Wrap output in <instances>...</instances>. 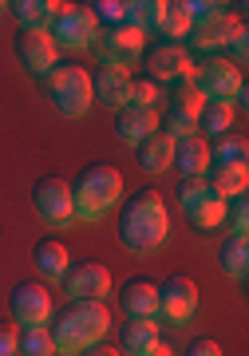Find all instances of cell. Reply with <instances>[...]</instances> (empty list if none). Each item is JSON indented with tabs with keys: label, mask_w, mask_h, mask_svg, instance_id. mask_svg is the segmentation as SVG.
Wrapping results in <instances>:
<instances>
[{
	"label": "cell",
	"mask_w": 249,
	"mask_h": 356,
	"mask_svg": "<svg viewBox=\"0 0 249 356\" xmlns=\"http://www.w3.org/2000/svg\"><path fill=\"white\" fill-rule=\"evenodd\" d=\"M166 238H170V210L162 202V194L159 191L131 194L123 206V218H119V242H123V250H131L138 257H150L166 245Z\"/></svg>",
	"instance_id": "obj_1"
},
{
	"label": "cell",
	"mask_w": 249,
	"mask_h": 356,
	"mask_svg": "<svg viewBox=\"0 0 249 356\" xmlns=\"http://www.w3.org/2000/svg\"><path fill=\"white\" fill-rule=\"evenodd\" d=\"M123 198V175L107 163L88 166L72 182V202H75V222H99L119 206Z\"/></svg>",
	"instance_id": "obj_2"
},
{
	"label": "cell",
	"mask_w": 249,
	"mask_h": 356,
	"mask_svg": "<svg viewBox=\"0 0 249 356\" xmlns=\"http://www.w3.org/2000/svg\"><path fill=\"white\" fill-rule=\"evenodd\" d=\"M91 79L95 76L79 64H60L48 76V95L63 119H83L91 111V103H95V83Z\"/></svg>",
	"instance_id": "obj_3"
},
{
	"label": "cell",
	"mask_w": 249,
	"mask_h": 356,
	"mask_svg": "<svg viewBox=\"0 0 249 356\" xmlns=\"http://www.w3.org/2000/svg\"><path fill=\"white\" fill-rule=\"evenodd\" d=\"M95 60L99 67H115V72H127L131 64H138L143 56H147V36L135 32V28L127 24H111V28H99V36H95Z\"/></svg>",
	"instance_id": "obj_4"
},
{
	"label": "cell",
	"mask_w": 249,
	"mask_h": 356,
	"mask_svg": "<svg viewBox=\"0 0 249 356\" xmlns=\"http://www.w3.org/2000/svg\"><path fill=\"white\" fill-rule=\"evenodd\" d=\"M48 36L60 51H88V48H95L99 24H95V16H91L88 4H60Z\"/></svg>",
	"instance_id": "obj_5"
},
{
	"label": "cell",
	"mask_w": 249,
	"mask_h": 356,
	"mask_svg": "<svg viewBox=\"0 0 249 356\" xmlns=\"http://www.w3.org/2000/svg\"><path fill=\"white\" fill-rule=\"evenodd\" d=\"M32 206L36 218L51 229H72L75 226V202H72V182L63 178H40L32 186Z\"/></svg>",
	"instance_id": "obj_6"
},
{
	"label": "cell",
	"mask_w": 249,
	"mask_h": 356,
	"mask_svg": "<svg viewBox=\"0 0 249 356\" xmlns=\"http://www.w3.org/2000/svg\"><path fill=\"white\" fill-rule=\"evenodd\" d=\"M194 88H198L202 103H230L234 107L246 79H241V67H234L225 56H214L202 67H194Z\"/></svg>",
	"instance_id": "obj_7"
},
{
	"label": "cell",
	"mask_w": 249,
	"mask_h": 356,
	"mask_svg": "<svg viewBox=\"0 0 249 356\" xmlns=\"http://www.w3.org/2000/svg\"><path fill=\"white\" fill-rule=\"evenodd\" d=\"M178 206H182V214H186L194 226L214 229V226L225 222V206L230 202L202 178V182H182V186H178Z\"/></svg>",
	"instance_id": "obj_8"
},
{
	"label": "cell",
	"mask_w": 249,
	"mask_h": 356,
	"mask_svg": "<svg viewBox=\"0 0 249 356\" xmlns=\"http://www.w3.org/2000/svg\"><path fill=\"white\" fill-rule=\"evenodd\" d=\"M194 313H198V285L190 277H166L162 281L159 285V317L166 321V325L182 329V325L194 321Z\"/></svg>",
	"instance_id": "obj_9"
},
{
	"label": "cell",
	"mask_w": 249,
	"mask_h": 356,
	"mask_svg": "<svg viewBox=\"0 0 249 356\" xmlns=\"http://www.w3.org/2000/svg\"><path fill=\"white\" fill-rule=\"evenodd\" d=\"M13 325L16 329H48L51 321V293L36 281H20L13 289Z\"/></svg>",
	"instance_id": "obj_10"
},
{
	"label": "cell",
	"mask_w": 249,
	"mask_h": 356,
	"mask_svg": "<svg viewBox=\"0 0 249 356\" xmlns=\"http://www.w3.org/2000/svg\"><path fill=\"white\" fill-rule=\"evenodd\" d=\"M147 79H154L159 88H175L178 79H186L194 72L186 44H159L154 51H147Z\"/></svg>",
	"instance_id": "obj_11"
},
{
	"label": "cell",
	"mask_w": 249,
	"mask_h": 356,
	"mask_svg": "<svg viewBox=\"0 0 249 356\" xmlns=\"http://www.w3.org/2000/svg\"><path fill=\"white\" fill-rule=\"evenodd\" d=\"M63 285H67V301H103L111 293V269L99 261H75Z\"/></svg>",
	"instance_id": "obj_12"
},
{
	"label": "cell",
	"mask_w": 249,
	"mask_h": 356,
	"mask_svg": "<svg viewBox=\"0 0 249 356\" xmlns=\"http://www.w3.org/2000/svg\"><path fill=\"white\" fill-rule=\"evenodd\" d=\"M16 56H20V64H24L28 76H36V79H48L60 67V48L51 44L48 32H20Z\"/></svg>",
	"instance_id": "obj_13"
},
{
	"label": "cell",
	"mask_w": 249,
	"mask_h": 356,
	"mask_svg": "<svg viewBox=\"0 0 249 356\" xmlns=\"http://www.w3.org/2000/svg\"><path fill=\"white\" fill-rule=\"evenodd\" d=\"M63 317L72 321V329L79 332L83 348L103 344V337L111 332V313H107L103 301H72V305L63 309Z\"/></svg>",
	"instance_id": "obj_14"
},
{
	"label": "cell",
	"mask_w": 249,
	"mask_h": 356,
	"mask_svg": "<svg viewBox=\"0 0 249 356\" xmlns=\"http://www.w3.org/2000/svg\"><path fill=\"white\" fill-rule=\"evenodd\" d=\"M237 28H241V16H237V13H225V16H218V20H210V24L190 28L186 44H190L194 51H218V48H225V44H230V36H234ZM190 48H186V51H190Z\"/></svg>",
	"instance_id": "obj_15"
},
{
	"label": "cell",
	"mask_w": 249,
	"mask_h": 356,
	"mask_svg": "<svg viewBox=\"0 0 249 356\" xmlns=\"http://www.w3.org/2000/svg\"><path fill=\"white\" fill-rule=\"evenodd\" d=\"M91 83H95V99H99L103 107H111L115 115L123 111V107H131V88H135L131 72L99 67V79H91Z\"/></svg>",
	"instance_id": "obj_16"
},
{
	"label": "cell",
	"mask_w": 249,
	"mask_h": 356,
	"mask_svg": "<svg viewBox=\"0 0 249 356\" xmlns=\"http://www.w3.org/2000/svg\"><path fill=\"white\" fill-rule=\"evenodd\" d=\"M175 166L182 170L186 182H202V178L210 175V143L198 139V135H190L175 147Z\"/></svg>",
	"instance_id": "obj_17"
},
{
	"label": "cell",
	"mask_w": 249,
	"mask_h": 356,
	"mask_svg": "<svg viewBox=\"0 0 249 356\" xmlns=\"http://www.w3.org/2000/svg\"><path fill=\"white\" fill-rule=\"evenodd\" d=\"M119 301H123L127 321H159V285L150 281H127Z\"/></svg>",
	"instance_id": "obj_18"
},
{
	"label": "cell",
	"mask_w": 249,
	"mask_h": 356,
	"mask_svg": "<svg viewBox=\"0 0 249 356\" xmlns=\"http://www.w3.org/2000/svg\"><path fill=\"white\" fill-rule=\"evenodd\" d=\"M115 131L127 147H143V143L159 131V111H143V107H123L115 119Z\"/></svg>",
	"instance_id": "obj_19"
},
{
	"label": "cell",
	"mask_w": 249,
	"mask_h": 356,
	"mask_svg": "<svg viewBox=\"0 0 249 356\" xmlns=\"http://www.w3.org/2000/svg\"><path fill=\"white\" fill-rule=\"evenodd\" d=\"M8 13L20 24V32H48L60 13V0H13Z\"/></svg>",
	"instance_id": "obj_20"
},
{
	"label": "cell",
	"mask_w": 249,
	"mask_h": 356,
	"mask_svg": "<svg viewBox=\"0 0 249 356\" xmlns=\"http://www.w3.org/2000/svg\"><path fill=\"white\" fill-rule=\"evenodd\" d=\"M198 111H202V107H194V103L170 99V107H166L162 119H159V131H162V135H170L175 143L190 139V135H198Z\"/></svg>",
	"instance_id": "obj_21"
},
{
	"label": "cell",
	"mask_w": 249,
	"mask_h": 356,
	"mask_svg": "<svg viewBox=\"0 0 249 356\" xmlns=\"http://www.w3.org/2000/svg\"><path fill=\"white\" fill-rule=\"evenodd\" d=\"M32 261H36V273L44 281H63V277H67V269H72V254H67V245L56 242V238L40 242L36 254H32Z\"/></svg>",
	"instance_id": "obj_22"
},
{
	"label": "cell",
	"mask_w": 249,
	"mask_h": 356,
	"mask_svg": "<svg viewBox=\"0 0 249 356\" xmlns=\"http://www.w3.org/2000/svg\"><path fill=\"white\" fill-rule=\"evenodd\" d=\"M175 147H178V143L170 139V135L154 131V135L138 147V163H143V170H147V175H162V170H170V166H175Z\"/></svg>",
	"instance_id": "obj_23"
},
{
	"label": "cell",
	"mask_w": 249,
	"mask_h": 356,
	"mask_svg": "<svg viewBox=\"0 0 249 356\" xmlns=\"http://www.w3.org/2000/svg\"><path fill=\"white\" fill-rule=\"evenodd\" d=\"M159 325L154 321H127L123 325V353L127 356H154L159 353Z\"/></svg>",
	"instance_id": "obj_24"
},
{
	"label": "cell",
	"mask_w": 249,
	"mask_h": 356,
	"mask_svg": "<svg viewBox=\"0 0 249 356\" xmlns=\"http://www.w3.org/2000/svg\"><path fill=\"white\" fill-rule=\"evenodd\" d=\"M206 182L222 194L225 202H230V198H246V191H249V166H210V178H206Z\"/></svg>",
	"instance_id": "obj_25"
},
{
	"label": "cell",
	"mask_w": 249,
	"mask_h": 356,
	"mask_svg": "<svg viewBox=\"0 0 249 356\" xmlns=\"http://www.w3.org/2000/svg\"><path fill=\"white\" fill-rule=\"evenodd\" d=\"M159 32L166 36V44H182V40L190 36V13H186V0H162Z\"/></svg>",
	"instance_id": "obj_26"
},
{
	"label": "cell",
	"mask_w": 249,
	"mask_h": 356,
	"mask_svg": "<svg viewBox=\"0 0 249 356\" xmlns=\"http://www.w3.org/2000/svg\"><path fill=\"white\" fill-rule=\"evenodd\" d=\"M234 127V107L230 103H202L198 111V139H222Z\"/></svg>",
	"instance_id": "obj_27"
},
{
	"label": "cell",
	"mask_w": 249,
	"mask_h": 356,
	"mask_svg": "<svg viewBox=\"0 0 249 356\" xmlns=\"http://www.w3.org/2000/svg\"><path fill=\"white\" fill-rule=\"evenodd\" d=\"M218 269L234 281L249 277V242L246 238H225L222 250H218Z\"/></svg>",
	"instance_id": "obj_28"
},
{
	"label": "cell",
	"mask_w": 249,
	"mask_h": 356,
	"mask_svg": "<svg viewBox=\"0 0 249 356\" xmlns=\"http://www.w3.org/2000/svg\"><path fill=\"white\" fill-rule=\"evenodd\" d=\"M210 166H249V143L237 135H222L210 143Z\"/></svg>",
	"instance_id": "obj_29"
},
{
	"label": "cell",
	"mask_w": 249,
	"mask_h": 356,
	"mask_svg": "<svg viewBox=\"0 0 249 356\" xmlns=\"http://www.w3.org/2000/svg\"><path fill=\"white\" fill-rule=\"evenodd\" d=\"M127 4V13H123V20L135 32H159V16H162V0H123Z\"/></svg>",
	"instance_id": "obj_30"
},
{
	"label": "cell",
	"mask_w": 249,
	"mask_h": 356,
	"mask_svg": "<svg viewBox=\"0 0 249 356\" xmlns=\"http://www.w3.org/2000/svg\"><path fill=\"white\" fill-rule=\"evenodd\" d=\"M51 344H56V356H79V353H83V341H79V332L72 329V321H67V317L56 321V329H51Z\"/></svg>",
	"instance_id": "obj_31"
},
{
	"label": "cell",
	"mask_w": 249,
	"mask_h": 356,
	"mask_svg": "<svg viewBox=\"0 0 249 356\" xmlns=\"http://www.w3.org/2000/svg\"><path fill=\"white\" fill-rule=\"evenodd\" d=\"M20 356H56L51 329H20Z\"/></svg>",
	"instance_id": "obj_32"
},
{
	"label": "cell",
	"mask_w": 249,
	"mask_h": 356,
	"mask_svg": "<svg viewBox=\"0 0 249 356\" xmlns=\"http://www.w3.org/2000/svg\"><path fill=\"white\" fill-rule=\"evenodd\" d=\"M186 13H190V28H202L210 20H218V16H225L230 8L222 0H186Z\"/></svg>",
	"instance_id": "obj_33"
},
{
	"label": "cell",
	"mask_w": 249,
	"mask_h": 356,
	"mask_svg": "<svg viewBox=\"0 0 249 356\" xmlns=\"http://www.w3.org/2000/svg\"><path fill=\"white\" fill-rule=\"evenodd\" d=\"M162 103V88L154 79H135V88H131V107H143V111H159Z\"/></svg>",
	"instance_id": "obj_34"
},
{
	"label": "cell",
	"mask_w": 249,
	"mask_h": 356,
	"mask_svg": "<svg viewBox=\"0 0 249 356\" xmlns=\"http://www.w3.org/2000/svg\"><path fill=\"white\" fill-rule=\"evenodd\" d=\"M88 8H91V16H95V24L99 28L123 24V13H127L123 0H95V4H88Z\"/></svg>",
	"instance_id": "obj_35"
},
{
	"label": "cell",
	"mask_w": 249,
	"mask_h": 356,
	"mask_svg": "<svg viewBox=\"0 0 249 356\" xmlns=\"http://www.w3.org/2000/svg\"><path fill=\"white\" fill-rule=\"evenodd\" d=\"M225 214H230V238H246L249 234V202L246 198H230Z\"/></svg>",
	"instance_id": "obj_36"
},
{
	"label": "cell",
	"mask_w": 249,
	"mask_h": 356,
	"mask_svg": "<svg viewBox=\"0 0 249 356\" xmlns=\"http://www.w3.org/2000/svg\"><path fill=\"white\" fill-rule=\"evenodd\" d=\"M0 356H20V329L0 321Z\"/></svg>",
	"instance_id": "obj_37"
},
{
	"label": "cell",
	"mask_w": 249,
	"mask_h": 356,
	"mask_svg": "<svg viewBox=\"0 0 249 356\" xmlns=\"http://www.w3.org/2000/svg\"><path fill=\"white\" fill-rule=\"evenodd\" d=\"M246 40H249V36H246V24H241V28L234 32V36H230V44H225V48H230V64H234V67L246 64V51H249Z\"/></svg>",
	"instance_id": "obj_38"
},
{
	"label": "cell",
	"mask_w": 249,
	"mask_h": 356,
	"mask_svg": "<svg viewBox=\"0 0 249 356\" xmlns=\"http://www.w3.org/2000/svg\"><path fill=\"white\" fill-rule=\"evenodd\" d=\"M186 356H222V344L210 341V337H202V341H194L186 348Z\"/></svg>",
	"instance_id": "obj_39"
},
{
	"label": "cell",
	"mask_w": 249,
	"mask_h": 356,
	"mask_svg": "<svg viewBox=\"0 0 249 356\" xmlns=\"http://www.w3.org/2000/svg\"><path fill=\"white\" fill-rule=\"evenodd\" d=\"M79 356H123L119 348H107V344H91V348H83Z\"/></svg>",
	"instance_id": "obj_40"
},
{
	"label": "cell",
	"mask_w": 249,
	"mask_h": 356,
	"mask_svg": "<svg viewBox=\"0 0 249 356\" xmlns=\"http://www.w3.org/2000/svg\"><path fill=\"white\" fill-rule=\"evenodd\" d=\"M4 8H8V4H0V13H4Z\"/></svg>",
	"instance_id": "obj_41"
}]
</instances>
